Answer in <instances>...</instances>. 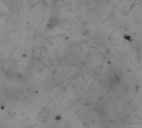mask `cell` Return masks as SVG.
<instances>
[{
    "instance_id": "obj_1",
    "label": "cell",
    "mask_w": 142,
    "mask_h": 128,
    "mask_svg": "<svg viewBox=\"0 0 142 128\" xmlns=\"http://www.w3.org/2000/svg\"><path fill=\"white\" fill-rule=\"evenodd\" d=\"M120 81H121L120 77L117 75V73L114 72L112 74H110L106 79V84L110 86H114L115 85H117L120 82Z\"/></svg>"
},
{
    "instance_id": "obj_2",
    "label": "cell",
    "mask_w": 142,
    "mask_h": 128,
    "mask_svg": "<svg viewBox=\"0 0 142 128\" xmlns=\"http://www.w3.org/2000/svg\"><path fill=\"white\" fill-rule=\"evenodd\" d=\"M59 24V19L57 17L53 16L50 18V20L47 22V29H52L53 28L57 27Z\"/></svg>"
}]
</instances>
